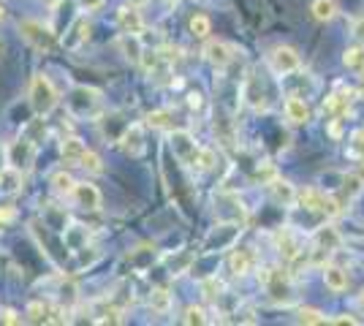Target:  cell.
I'll return each mask as SVG.
<instances>
[{
  "label": "cell",
  "mask_w": 364,
  "mask_h": 326,
  "mask_svg": "<svg viewBox=\"0 0 364 326\" xmlns=\"http://www.w3.org/2000/svg\"><path fill=\"white\" fill-rule=\"evenodd\" d=\"M324 283L332 291H345L348 288V272L343 266H337V264H326L324 266Z\"/></svg>",
  "instance_id": "obj_11"
},
{
  "label": "cell",
  "mask_w": 364,
  "mask_h": 326,
  "mask_svg": "<svg viewBox=\"0 0 364 326\" xmlns=\"http://www.w3.org/2000/svg\"><path fill=\"white\" fill-rule=\"evenodd\" d=\"M337 242H340V237H337V231L335 229H321L318 234H315V244H318V250H335L337 247Z\"/></svg>",
  "instance_id": "obj_23"
},
{
  "label": "cell",
  "mask_w": 364,
  "mask_h": 326,
  "mask_svg": "<svg viewBox=\"0 0 364 326\" xmlns=\"http://www.w3.org/2000/svg\"><path fill=\"white\" fill-rule=\"evenodd\" d=\"M299 324H310V326H321V324H329V318L315 310V308H299V316H296Z\"/></svg>",
  "instance_id": "obj_19"
},
{
  "label": "cell",
  "mask_w": 364,
  "mask_h": 326,
  "mask_svg": "<svg viewBox=\"0 0 364 326\" xmlns=\"http://www.w3.org/2000/svg\"><path fill=\"white\" fill-rule=\"evenodd\" d=\"M71 199L79 210H98L101 207V190L90 182H76L71 190Z\"/></svg>",
  "instance_id": "obj_5"
},
{
  "label": "cell",
  "mask_w": 364,
  "mask_h": 326,
  "mask_svg": "<svg viewBox=\"0 0 364 326\" xmlns=\"http://www.w3.org/2000/svg\"><path fill=\"white\" fill-rule=\"evenodd\" d=\"M120 147H123V153L125 155H142L145 153V128L136 123V125H128L125 131H123V136H120Z\"/></svg>",
  "instance_id": "obj_6"
},
{
  "label": "cell",
  "mask_w": 364,
  "mask_h": 326,
  "mask_svg": "<svg viewBox=\"0 0 364 326\" xmlns=\"http://www.w3.org/2000/svg\"><path fill=\"white\" fill-rule=\"evenodd\" d=\"M147 123H149L152 128H171V123H169V112H152V114L147 117Z\"/></svg>",
  "instance_id": "obj_28"
},
{
  "label": "cell",
  "mask_w": 364,
  "mask_h": 326,
  "mask_svg": "<svg viewBox=\"0 0 364 326\" xmlns=\"http://www.w3.org/2000/svg\"><path fill=\"white\" fill-rule=\"evenodd\" d=\"M307 210H313V212H324V204H326V196H321L318 190H304V193H299L296 196Z\"/></svg>",
  "instance_id": "obj_17"
},
{
  "label": "cell",
  "mask_w": 364,
  "mask_h": 326,
  "mask_svg": "<svg viewBox=\"0 0 364 326\" xmlns=\"http://www.w3.org/2000/svg\"><path fill=\"white\" fill-rule=\"evenodd\" d=\"M269 190H272V199H275L278 204H286V207L293 204V201H296V196H299L291 182L278 179V177H275V179H269Z\"/></svg>",
  "instance_id": "obj_12"
},
{
  "label": "cell",
  "mask_w": 364,
  "mask_h": 326,
  "mask_svg": "<svg viewBox=\"0 0 364 326\" xmlns=\"http://www.w3.org/2000/svg\"><path fill=\"white\" fill-rule=\"evenodd\" d=\"M329 324H337V326H356V324H359V318H354V316H340V318H332Z\"/></svg>",
  "instance_id": "obj_29"
},
{
  "label": "cell",
  "mask_w": 364,
  "mask_h": 326,
  "mask_svg": "<svg viewBox=\"0 0 364 326\" xmlns=\"http://www.w3.org/2000/svg\"><path fill=\"white\" fill-rule=\"evenodd\" d=\"M14 221V210H0V223H8Z\"/></svg>",
  "instance_id": "obj_32"
},
{
  "label": "cell",
  "mask_w": 364,
  "mask_h": 326,
  "mask_svg": "<svg viewBox=\"0 0 364 326\" xmlns=\"http://www.w3.org/2000/svg\"><path fill=\"white\" fill-rule=\"evenodd\" d=\"M207 321H210V318H207V313H204V310H202V308H193V305H191V308H185V316H182V324H188V326H193V324H207Z\"/></svg>",
  "instance_id": "obj_25"
},
{
  "label": "cell",
  "mask_w": 364,
  "mask_h": 326,
  "mask_svg": "<svg viewBox=\"0 0 364 326\" xmlns=\"http://www.w3.org/2000/svg\"><path fill=\"white\" fill-rule=\"evenodd\" d=\"M117 25H120L123 33H128V36H139V33L145 30V19H142L139 8H134V5H123V8L117 11Z\"/></svg>",
  "instance_id": "obj_7"
},
{
  "label": "cell",
  "mask_w": 364,
  "mask_h": 326,
  "mask_svg": "<svg viewBox=\"0 0 364 326\" xmlns=\"http://www.w3.org/2000/svg\"><path fill=\"white\" fill-rule=\"evenodd\" d=\"M343 182H345V188H343V190H345V196H348V199H354V196H359V193H362L364 190V179L362 177H356V174H351V177H345V179H343Z\"/></svg>",
  "instance_id": "obj_27"
},
{
  "label": "cell",
  "mask_w": 364,
  "mask_h": 326,
  "mask_svg": "<svg viewBox=\"0 0 364 326\" xmlns=\"http://www.w3.org/2000/svg\"><path fill=\"white\" fill-rule=\"evenodd\" d=\"M73 185H76L73 177L71 174H66V171H60V174L52 177V190H55L58 196H71Z\"/></svg>",
  "instance_id": "obj_20"
},
{
  "label": "cell",
  "mask_w": 364,
  "mask_h": 326,
  "mask_svg": "<svg viewBox=\"0 0 364 326\" xmlns=\"http://www.w3.org/2000/svg\"><path fill=\"white\" fill-rule=\"evenodd\" d=\"M63 158H66V163H76L79 166V161H82V155H84V145H82V139H76V136H69V139H63Z\"/></svg>",
  "instance_id": "obj_14"
},
{
  "label": "cell",
  "mask_w": 364,
  "mask_h": 326,
  "mask_svg": "<svg viewBox=\"0 0 364 326\" xmlns=\"http://www.w3.org/2000/svg\"><path fill=\"white\" fill-rule=\"evenodd\" d=\"M5 155H8V163L14 166V168H19V171H27L33 161H36V145L30 142V139H19V142H14L8 150H5Z\"/></svg>",
  "instance_id": "obj_4"
},
{
  "label": "cell",
  "mask_w": 364,
  "mask_h": 326,
  "mask_svg": "<svg viewBox=\"0 0 364 326\" xmlns=\"http://www.w3.org/2000/svg\"><path fill=\"white\" fill-rule=\"evenodd\" d=\"M278 247H280V253H286L289 258H296V255H299V244L293 242L289 231H283V234L278 237Z\"/></svg>",
  "instance_id": "obj_26"
},
{
  "label": "cell",
  "mask_w": 364,
  "mask_h": 326,
  "mask_svg": "<svg viewBox=\"0 0 364 326\" xmlns=\"http://www.w3.org/2000/svg\"><path fill=\"white\" fill-rule=\"evenodd\" d=\"M188 30H191L193 38H207V36L213 33V22H210L204 14H193L191 22H188Z\"/></svg>",
  "instance_id": "obj_15"
},
{
  "label": "cell",
  "mask_w": 364,
  "mask_h": 326,
  "mask_svg": "<svg viewBox=\"0 0 364 326\" xmlns=\"http://www.w3.org/2000/svg\"><path fill=\"white\" fill-rule=\"evenodd\" d=\"M149 308H152L155 313H169V308H171V294H169L166 288H155L152 297H149Z\"/></svg>",
  "instance_id": "obj_18"
},
{
  "label": "cell",
  "mask_w": 364,
  "mask_h": 326,
  "mask_svg": "<svg viewBox=\"0 0 364 326\" xmlns=\"http://www.w3.org/2000/svg\"><path fill=\"white\" fill-rule=\"evenodd\" d=\"M310 11H313V16L318 22H332L337 16V3L335 0H313Z\"/></svg>",
  "instance_id": "obj_13"
},
{
  "label": "cell",
  "mask_w": 364,
  "mask_h": 326,
  "mask_svg": "<svg viewBox=\"0 0 364 326\" xmlns=\"http://www.w3.org/2000/svg\"><path fill=\"white\" fill-rule=\"evenodd\" d=\"M171 150H174V155H177L180 161H191V158H193V153L199 150V145L193 142V136H191V134L177 131V134H171Z\"/></svg>",
  "instance_id": "obj_9"
},
{
  "label": "cell",
  "mask_w": 364,
  "mask_h": 326,
  "mask_svg": "<svg viewBox=\"0 0 364 326\" xmlns=\"http://www.w3.org/2000/svg\"><path fill=\"white\" fill-rule=\"evenodd\" d=\"M19 33H22V38H25L33 49H38V52H52L55 44H58L55 30H52L49 25L38 22V19H25V22H19Z\"/></svg>",
  "instance_id": "obj_2"
},
{
  "label": "cell",
  "mask_w": 364,
  "mask_h": 326,
  "mask_svg": "<svg viewBox=\"0 0 364 326\" xmlns=\"http://www.w3.org/2000/svg\"><path fill=\"white\" fill-rule=\"evenodd\" d=\"M79 166H82V168H84L87 174H101V171H104L101 155H98V153H93V150H84V155H82Z\"/></svg>",
  "instance_id": "obj_22"
},
{
  "label": "cell",
  "mask_w": 364,
  "mask_h": 326,
  "mask_svg": "<svg viewBox=\"0 0 364 326\" xmlns=\"http://www.w3.org/2000/svg\"><path fill=\"white\" fill-rule=\"evenodd\" d=\"M204 58L215 66V68H226L231 60H234V47L226 44V41H210L204 47Z\"/></svg>",
  "instance_id": "obj_8"
},
{
  "label": "cell",
  "mask_w": 364,
  "mask_h": 326,
  "mask_svg": "<svg viewBox=\"0 0 364 326\" xmlns=\"http://www.w3.org/2000/svg\"><path fill=\"white\" fill-rule=\"evenodd\" d=\"M269 68L278 77H289V74L302 68V58H299V52L293 47H275L269 52Z\"/></svg>",
  "instance_id": "obj_3"
},
{
  "label": "cell",
  "mask_w": 364,
  "mask_h": 326,
  "mask_svg": "<svg viewBox=\"0 0 364 326\" xmlns=\"http://www.w3.org/2000/svg\"><path fill=\"white\" fill-rule=\"evenodd\" d=\"M343 63L348 68H364V47H351L345 55H343Z\"/></svg>",
  "instance_id": "obj_24"
},
{
  "label": "cell",
  "mask_w": 364,
  "mask_h": 326,
  "mask_svg": "<svg viewBox=\"0 0 364 326\" xmlns=\"http://www.w3.org/2000/svg\"><path fill=\"white\" fill-rule=\"evenodd\" d=\"M286 120L289 123H293V125H304L307 120H310V106L299 98V95H291L289 101H286Z\"/></svg>",
  "instance_id": "obj_10"
},
{
  "label": "cell",
  "mask_w": 364,
  "mask_h": 326,
  "mask_svg": "<svg viewBox=\"0 0 364 326\" xmlns=\"http://www.w3.org/2000/svg\"><path fill=\"white\" fill-rule=\"evenodd\" d=\"M362 90H364V68H362Z\"/></svg>",
  "instance_id": "obj_36"
},
{
  "label": "cell",
  "mask_w": 364,
  "mask_h": 326,
  "mask_svg": "<svg viewBox=\"0 0 364 326\" xmlns=\"http://www.w3.org/2000/svg\"><path fill=\"white\" fill-rule=\"evenodd\" d=\"M354 36L364 41V16H362V19H356V25H354Z\"/></svg>",
  "instance_id": "obj_31"
},
{
  "label": "cell",
  "mask_w": 364,
  "mask_h": 326,
  "mask_svg": "<svg viewBox=\"0 0 364 326\" xmlns=\"http://www.w3.org/2000/svg\"><path fill=\"white\" fill-rule=\"evenodd\" d=\"M60 103V92L58 87L52 84V79L47 74H36L30 79V106L38 112V114H49L55 106Z\"/></svg>",
  "instance_id": "obj_1"
},
{
  "label": "cell",
  "mask_w": 364,
  "mask_h": 326,
  "mask_svg": "<svg viewBox=\"0 0 364 326\" xmlns=\"http://www.w3.org/2000/svg\"><path fill=\"white\" fill-rule=\"evenodd\" d=\"M79 5H82V8H87V11H95V8H101V5H104V0H79Z\"/></svg>",
  "instance_id": "obj_30"
},
{
  "label": "cell",
  "mask_w": 364,
  "mask_h": 326,
  "mask_svg": "<svg viewBox=\"0 0 364 326\" xmlns=\"http://www.w3.org/2000/svg\"><path fill=\"white\" fill-rule=\"evenodd\" d=\"M3 52H5V44H3V41H0V58H3Z\"/></svg>",
  "instance_id": "obj_34"
},
{
  "label": "cell",
  "mask_w": 364,
  "mask_h": 326,
  "mask_svg": "<svg viewBox=\"0 0 364 326\" xmlns=\"http://www.w3.org/2000/svg\"><path fill=\"white\" fill-rule=\"evenodd\" d=\"M191 163H193L196 168H202V171H210V168L215 166V153H213V150H207V147H199V150L193 153Z\"/></svg>",
  "instance_id": "obj_21"
},
{
  "label": "cell",
  "mask_w": 364,
  "mask_h": 326,
  "mask_svg": "<svg viewBox=\"0 0 364 326\" xmlns=\"http://www.w3.org/2000/svg\"><path fill=\"white\" fill-rule=\"evenodd\" d=\"M359 302H362V308H364V291H362V297H359Z\"/></svg>",
  "instance_id": "obj_35"
},
{
  "label": "cell",
  "mask_w": 364,
  "mask_h": 326,
  "mask_svg": "<svg viewBox=\"0 0 364 326\" xmlns=\"http://www.w3.org/2000/svg\"><path fill=\"white\" fill-rule=\"evenodd\" d=\"M250 266H253V255L247 250H234L231 253V269H234V275H247Z\"/></svg>",
  "instance_id": "obj_16"
},
{
  "label": "cell",
  "mask_w": 364,
  "mask_h": 326,
  "mask_svg": "<svg viewBox=\"0 0 364 326\" xmlns=\"http://www.w3.org/2000/svg\"><path fill=\"white\" fill-rule=\"evenodd\" d=\"M44 3H47V5H58L60 0H44Z\"/></svg>",
  "instance_id": "obj_33"
}]
</instances>
